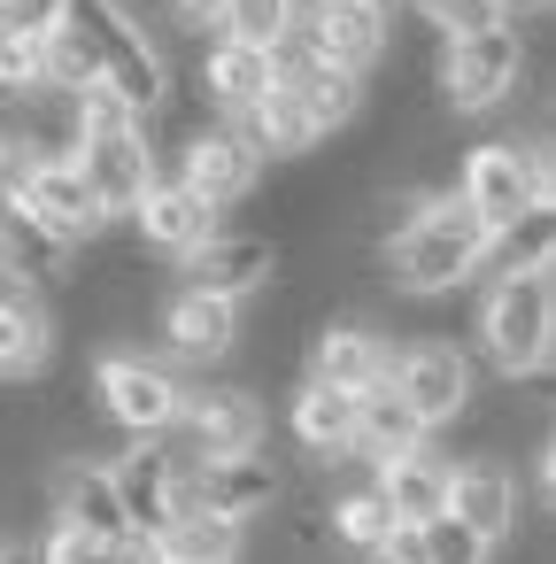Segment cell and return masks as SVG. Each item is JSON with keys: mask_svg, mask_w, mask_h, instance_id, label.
Here are the masks:
<instances>
[{"mask_svg": "<svg viewBox=\"0 0 556 564\" xmlns=\"http://www.w3.org/2000/svg\"><path fill=\"white\" fill-rule=\"evenodd\" d=\"M86 55H94V86H109L140 124H155L171 109V55L155 32H140L117 0H63V24Z\"/></svg>", "mask_w": 556, "mask_h": 564, "instance_id": "obj_1", "label": "cell"}, {"mask_svg": "<svg viewBox=\"0 0 556 564\" xmlns=\"http://www.w3.org/2000/svg\"><path fill=\"white\" fill-rule=\"evenodd\" d=\"M363 564H425V525H386V541Z\"/></svg>", "mask_w": 556, "mask_h": 564, "instance_id": "obj_37", "label": "cell"}, {"mask_svg": "<svg viewBox=\"0 0 556 564\" xmlns=\"http://www.w3.org/2000/svg\"><path fill=\"white\" fill-rule=\"evenodd\" d=\"M487 263H502V271H556V217L548 209L517 217L510 232H494V256Z\"/></svg>", "mask_w": 556, "mask_h": 564, "instance_id": "obj_31", "label": "cell"}, {"mask_svg": "<svg viewBox=\"0 0 556 564\" xmlns=\"http://www.w3.org/2000/svg\"><path fill=\"white\" fill-rule=\"evenodd\" d=\"M510 9H548V0H502V17H510Z\"/></svg>", "mask_w": 556, "mask_h": 564, "instance_id": "obj_40", "label": "cell"}, {"mask_svg": "<svg viewBox=\"0 0 556 564\" xmlns=\"http://www.w3.org/2000/svg\"><path fill=\"white\" fill-rule=\"evenodd\" d=\"M55 24H63V0H0V32L55 40Z\"/></svg>", "mask_w": 556, "mask_h": 564, "instance_id": "obj_36", "label": "cell"}, {"mask_svg": "<svg viewBox=\"0 0 556 564\" xmlns=\"http://www.w3.org/2000/svg\"><path fill=\"white\" fill-rule=\"evenodd\" d=\"M494 549L471 533V525H456V518H433L425 525V564H487Z\"/></svg>", "mask_w": 556, "mask_h": 564, "instance_id": "obj_34", "label": "cell"}, {"mask_svg": "<svg viewBox=\"0 0 556 564\" xmlns=\"http://www.w3.org/2000/svg\"><path fill=\"white\" fill-rule=\"evenodd\" d=\"M448 518L471 525L487 549L517 533V471L502 456H471V464H448Z\"/></svg>", "mask_w": 556, "mask_h": 564, "instance_id": "obj_18", "label": "cell"}, {"mask_svg": "<svg viewBox=\"0 0 556 564\" xmlns=\"http://www.w3.org/2000/svg\"><path fill=\"white\" fill-rule=\"evenodd\" d=\"M386 387L402 394V410L433 433V425H464V410L479 402V371L456 340H417L386 364Z\"/></svg>", "mask_w": 556, "mask_h": 564, "instance_id": "obj_8", "label": "cell"}, {"mask_svg": "<svg viewBox=\"0 0 556 564\" xmlns=\"http://www.w3.org/2000/svg\"><path fill=\"white\" fill-rule=\"evenodd\" d=\"M0 271L40 294V286L70 279V240H55L24 202H0Z\"/></svg>", "mask_w": 556, "mask_h": 564, "instance_id": "obj_25", "label": "cell"}, {"mask_svg": "<svg viewBox=\"0 0 556 564\" xmlns=\"http://www.w3.org/2000/svg\"><path fill=\"white\" fill-rule=\"evenodd\" d=\"M487 232H510L517 217L548 209V155L541 148H517V140H487L456 163V186H448Z\"/></svg>", "mask_w": 556, "mask_h": 564, "instance_id": "obj_4", "label": "cell"}, {"mask_svg": "<svg viewBox=\"0 0 556 564\" xmlns=\"http://www.w3.org/2000/svg\"><path fill=\"white\" fill-rule=\"evenodd\" d=\"M163 348H171V364H225L240 348V310L178 286L163 302Z\"/></svg>", "mask_w": 556, "mask_h": 564, "instance_id": "obj_20", "label": "cell"}, {"mask_svg": "<svg viewBox=\"0 0 556 564\" xmlns=\"http://www.w3.org/2000/svg\"><path fill=\"white\" fill-rule=\"evenodd\" d=\"M240 140L263 155V163H302V155H317V124H309V109L294 101V86H271L248 117H240Z\"/></svg>", "mask_w": 556, "mask_h": 564, "instance_id": "obj_26", "label": "cell"}, {"mask_svg": "<svg viewBox=\"0 0 556 564\" xmlns=\"http://www.w3.org/2000/svg\"><path fill=\"white\" fill-rule=\"evenodd\" d=\"M386 364H394V348H386V333L371 317H325L309 333V379L317 387L371 394V387H386Z\"/></svg>", "mask_w": 556, "mask_h": 564, "instance_id": "obj_16", "label": "cell"}, {"mask_svg": "<svg viewBox=\"0 0 556 564\" xmlns=\"http://www.w3.org/2000/svg\"><path fill=\"white\" fill-rule=\"evenodd\" d=\"M394 9L425 17L440 40H471V32H494V24H510V17H502V0H394Z\"/></svg>", "mask_w": 556, "mask_h": 564, "instance_id": "obj_32", "label": "cell"}, {"mask_svg": "<svg viewBox=\"0 0 556 564\" xmlns=\"http://www.w3.org/2000/svg\"><path fill=\"white\" fill-rule=\"evenodd\" d=\"M171 9H178V24H209V17L225 9V0H171Z\"/></svg>", "mask_w": 556, "mask_h": 564, "instance_id": "obj_39", "label": "cell"}, {"mask_svg": "<svg viewBox=\"0 0 556 564\" xmlns=\"http://www.w3.org/2000/svg\"><path fill=\"white\" fill-rule=\"evenodd\" d=\"M371 487H379V502H386L394 525H433V518H448V464H440L433 448H410V456L379 464Z\"/></svg>", "mask_w": 556, "mask_h": 564, "instance_id": "obj_23", "label": "cell"}, {"mask_svg": "<svg viewBox=\"0 0 556 564\" xmlns=\"http://www.w3.org/2000/svg\"><path fill=\"white\" fill-rule=\"evenodd\" d=\"M32 171H40V155H32V140L9 124V132H0V202H24Z\"/></svg>", "mask_w": 556, "mask_h": 564, "instance_id": "obj_35", "label": "cell"}, {"mask_svg": "<svg viewBox=\"0 0 556 564\" xmlns=\"http://www.w3.org/2000/svg\"><path fill=\"white\" fill-rule=\"evenodd\" d=\"M479 348L510 387L541 379L556 356V271H502L479 302Z\"/></svg>", "mask_w": 556, "mask_h": 564, "instance_id": "obj_3", "label": "cell"}, {"mask_svg": "<svg viewBox=\"0 0 556 564\" xmlns=\"http://www.w3.org/2000/svg\"><path fill=\"white\" fill-rule=\"evenodd\" d=\"M0 541H9V533H0Z\"/></svg>", "mask_w": 556, "mask_h": 564, "instance_id": "obj_43", "label": "cell"}, {"mask_svg": "<svg viewBox=\"0 0 556 564\" xmlns=\"http://www.w3.org/2000/svg\"><path fill=\"white\" fill-rule=\"evenodd\" d=\"M55 364V310L32 286H0V379H40Z\"/></svg>", "mask_w": 556, "mask_h": 564, "instance_id": "obj_24", "label": "cell"}, {"mask_svg": "<svg viewBox=\"0 0 556 564\" xmlns=\"http://www.w3.org/2000/svg\"><path fill=\"white\" fill-rule=\"evenodd\" d=\"M47 525H70L86 541H124V502H117V479L109 464L94 456H55L47 464Z\"/></svg>", "mask_w": 556, "mask_h": 564, "instance_id": "obj_15", "label": "cell"}, {"mask_svg": "<svg viewBox=\"0 0 556 564\" xmlns=\"http://www.w3.org/2000/svg\"><path fill=\"white\" fill-rule=\"evenodd\" d=\"M132 225H140V240L148 248H163V256H194L225 217L194 194V186H178V178H155L148 194H140V209H132Z\"/></svg>", "mask_w": 556, "mask_h": 564, "instance_id": "obj_21", "label": "cell"}, {"mask_svg": "<svg viewBox=\"0 0 556 564\" xmlns=\"http://www.w3.org/2000/svg\"><path fill=\"white\" fill-rule=\"evenodd\" d=\"M171 456L178 464H209V456H248V448H263V402H255V387H240V379H201V387H186L178 394V417H171Z\"/></svg>", "mask_w": 556, "mask_h": 564, "instance_id": "obj_7", "label": "cell"}, {"mask_svg": "<svg viewBox=\"0 0 556 564\" xmlns=\"http://www.w3.org/2000/svg\"><path fill=\"white\" fill-rule=\"evenodd\" d=\"M279 86H294V101L309 109L317 132H340V124L363 109V78L332 70V63H294V70H279Z\"/></svg>", "mask_w": 556, "mask_h": 564, "instance_id": "obj_29", "label": "cell"}, {"mask_svg": "<svg viewBox=\"0 0 556 564\" xmlns=\"http://www.w3.org/2000/svg\"><path fill=\"white\" fill-rule=\"evenodd\" d=\"M363 9H379V17H394V0H363Z\"/></svg>", "mask_w": 556, "mask_h": 564, "instance_id": "obj_41", "label": "cell"}, {"mask_svg": "<svg viewBox=\"0 0 556 564\" xmlns=\"http://www.w3.org/2000/svg\"><path fill=\"white\" fill-rule=\"evenodd\" d=\"M70 171L86 178V194L101 202L109 225L132 217L140 194L163 178V171H155V140H148V124H140V132H109V140H78V148H70Z\"/></svg>", "mask_w": 556, "mask_h": 564, "instance_id": "obj_12", "label": "cell"}, {"mask_svg": "<svg viewBox=\"0 0 556 564\" xmlns=\"http://www.w3.org/2000/svg\"><path fill=\"white\" fill-rule=\"evenodd\" d=\"M109 479H117V502H124V525L140 541H155L186 502H178V479L186 464L171 456V441H132L124 456H109Z\"/></svg>", "mask_w": 556, "mask_h": 564, "instance_id": "obj_14", "label": "cell"}, {"mask_svg": "<svg viewBox=\"0 0 556 564\" xmlns=\"http://www.w3.org/2000/svg\"><path fill=\"white\" fill-rule=\"evenodd\" d=\"M309 9H317V0H294V17H309Z\"/></svg>", "mask_w": 556, "mask_h": 564, "instance_id": "obj_42", "label": "cell"}, {"mask_svg": "<svg viewBox=\"0 0 556 564\" xmlns=\"http://www.w3.org/2000/svg\"><path fill=\"white\" fill-rule=\"evenodd\" d=\"M286 425H294V441H302L309 464H348V456H356V394H340V387L302 379Z\"/></svg>", "mask_w": 556, "mask_h": 564, "instance_id": "obj_22", "label": "cell"}, {"mask_svg": "<svg viewBox=\"0 0 556 564\" xmlns=\"http://www.w3.org/2000/svg\"><path fill=\"white\" fill-rule=\"evenodd\" d=\"M225 40H248V47H271L286 24H294V0H225L217 9Z\"/></svg>", "mask_w": 556, "mask_h": 564, "instance_id": "obj_33", "label": "cell"}, {"mask_svg": "<svg viewBox=\"0 0 556 564\" xmlns=\"http://www.w3.org/2000/svg\"><path fill=\"white\" fill-rule=\"evenodd\" d=\"M279 495H286V479H279L271 456H255V448H248V456L186 464V479H178V502H186V510H209V518H232V525L279 510Z\"/></svg>", "mask_w": 556, "mask_h": 564, "instance_id": "obj_11", "label": "cell"}, {"mask_svg": "<svg viewBox=\"0 0 556 564\" xmlns=\"http://www.w3.org/2000/svg\"><path fill=\"white\" fill-rule=\"evenodd\" d=\"M279 86V70H271V47H248V40H209V55L194 63V94L225 117V124H240L263 94Z\"/></svg>", "mask_w": 556, "mask_h": 564, "instance_id": "obj_17", "label": "cell"}, {"mask_svg": "<svg viewBox=\"0 0 556 564\" xmlns=\"http://www.w3.org/2000/svg\"><path fill=\"white\" fill-rule=\"evenodd\" d=\"M24 209H32L55 240H70V248H86V240H101V232H109V217H101V202L86 194V178L70 171V155H47V163L32 171Z\"/></svg>", "mask_w": 556, "mask_h": 564, "instance_id": "obj_19", "label": "cell"}, {"mask_svg": "<svg viewBox=\"0 0 556 564\" xmlns=\"http://www.w3.org/2000/svg\"><path fill=\"white\" fill-rule=\"evenodd\" d=\"M240 549H248V525L209 518V510H178V518L155 533V556H163V564H240Z\"/></svg>", "mask_w": 556, "mask_h": 564, "instance_id": "obj_28", "label": "cell"}, {"mask_svg": "<svg viewBox=\"0 0 556 564\" xmlns=\"http://www.w3.org/2000/svg\"><path fill=\"white\" fill-rule=\"evenodd\" d=\"M525 78V40L517 24H494V32H471V40H440L433 55V86L456 117H479V109H502Z\"/></svg>", "mask_w": 556, "mask_h": 564, "instance_id": "obj_6", "label": "cell"}, {"mask_svg": "<svg viewBox=\"0 0 556 564\" xmlns=\"http://www.w3.org/2000/svg\"><path fill=\"white\" fill-rule=\"evenodd\" d=\"M279 279V240L271 232H232V225H217L194 256H178V286L186 294H209V302H248V294H263Z\"/></svg>", "mask_w": 556, "mask_h": 564, "instance_id": "obj_9", "label": "cell"}, {"mask_svg": "<svg viewBox=\"0 0 556 564\" xmlns=\"http://www.w3.org/2000/svg\"><path fill=\"white\" fill-rule=\"evenodd\" d=\"M255 178H263V155L240 140V124H186V140H178V186H194L217 217L240 202V194H255Z\"/></svg>", "mask_w": 556, "mask_h": 564, "instance_id": "obj_10", "label": "cell"}, {"mask_svg": "<svg viewBox=\"0 0 556 564\" xmlns=\"http://www.w3.org/2000/svg\"><path fill=\"white\" fill-rule=\"evenodd\" d=\"M410 448H425V425L402 410V394H394V387L356 394V456L379 471V464H394V456H410Z\"/></svg>", "mask_w": 556, "mask_h": 564, "instance_id": "obj_27", "label": "cell"}, {"mask_svg": "<svg viewBox=\"0 0 556 564\" xmlns=\"http://www.w3.org/2000/svg\"><path fill=\"white\" fill-rule=\"evenodd\" d=\"M294 32H302V47H309L317 63H332V70H348V78H371V70L386 63V47H394L386 17L363 9V0H317L309 17H294Z\"/></svg>", "mask_w": 556, "mask_h": 564, "instance_id": "obj_13", "label": "cell"}, {"mask_svg": "<svg viewBox=\"0 0 556 564\" xmlns=\"http://www.w3.org/2000/svg\"><path fill=\"white\" fill-rule=\"evenodd\" d=\"M178 394H186V379H178L171 364L140 356V348H101V356H94V402H101V417H109L117 433H132V441H171Z\"/></svg>", "mask_w": 556, "mask_h": 564, "instance_id": "obj_5", "label": "cell"}, {"mask_svg": "<svg viewBox=\"0 0 556 564\" xmlns=\"http://www.w3.org/2000/svg\"><path fill=\"white\" fill-rule=\"evenodd\" d=\"M533 495H541V510H556V441L548 433L533 441Z\"/></svg>", "mask_w": 556, "mask_h": 564, "instance_id": "obj_38", "label": "cell"}, {"mask_svg": "<svg viewBox=\"0 0 556 564\" xmlns=\"http://www.w3.org/2000/svg\"><path fill=\"white\" fill-rule=\"evenodd\" d=\"M487 256H494V232H487L456 194H433V202L410 217V232H394V240L379 248L394 294H456L464 279L487 271Z\"/></svg>", "mask_w": 556, "mask_h": 564, "instance_id": "obj_2", "label": "cell"}, {"mask_svg": "<svg viewBox=\"0 0 556 564\" xmlns=\"http://www.w3.org/2000/svg\"><path fill=\"white\" fill-rule=\"evenodd\" d=\"M386 502H379V487H348V495H332L325 502V533L340 541V549H356V556H371L379 541H386Z\"/></svg>", "mask_w": 556, "mask_h": 564, "instance_id": "obj_30", "label": "cell"}]
</instances>
